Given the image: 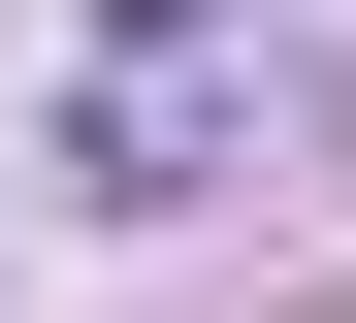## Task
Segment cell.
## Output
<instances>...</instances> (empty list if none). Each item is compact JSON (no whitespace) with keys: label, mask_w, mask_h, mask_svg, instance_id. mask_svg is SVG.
<instances>
[{"label":"cell","mask_w":356,"mask_h":323,"mask_svg":"<svg viewBox=\"0 0 356 323\" xmlns=\"http://www.w3.org/2000/svg\"><path fill=\"white\" fill-rule=\"evenodd\" d=\"M97 33H130V65H162V33H227V0H97Z\"/></svg>","instance_id":"1"}]
</instances>
